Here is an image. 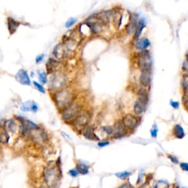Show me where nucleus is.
<instances>
[{"label":"nucleus","mask_w":188,"mask_h":188,"mask_svg":"<svg viewBox=\"0 0 188 188\" xmlns=\"http://www.w3.org/2000/svg\"><path fill=\"white\" fill-rule=\"evenodd\" d=\"M52 101L58 111L63 112L76 101V94L71 87H65L62 90L52 93Z\"/></svg>","instance_id":"nucleus-1"},{"label":"nucleus","mask_w":188,"mask_h":188,"mask_svg":"<svg viewBox=\"0 0 188 188\" xmlns=\"http://www.w3.org/2000/svg\"><path fill=\"white\" fill-rule=\"evenodd\" d=\"M65 84H66V78L65 74L62 72H57L55 74H53L51 77L49 85V90H52L53 93L62 90L65 88Z\"/></svg>","instance_id":"nucleus-2"},{"label":"nucleus","mask_w":188,"mask_h":188,"mask_svg":"<svg viewBox=\"0 0 188 188\" xmlns=\"http://www.w3.org/2000/svg\"><path fill=\"white\" fill-rule=\"evenodd\" d=\"M137 64L141 72L151 71L152 60L150 53L148 50L142 51L137 54Z\"/></svg>","instance_id":"nucleus-3"},{"label":"nucleus","mask_w":188,"mask_h":188,"mask_svg":"<svg viewBox=\"0 0 188 188\" xmlns=\"http://www.w3.org/2000/svg\"><path fill=\"white\" fill-rule=\"evenodd\" d=\"M91 115L90 112L87 110H82L71 123H73V126H74L77 129L84 131V129L88 127Z\"/></svg>","instance_id":"nucleus-4"},{"label":"nucleus","mask_w":188,"mask_h":188,"mask_svg":"<svg viewBox=\"0 0 188 188\" xmlns=\"http://www.w3.org/2000/svg\"><path fill=\"white\" fill-rule=\"evenodd\" d=\"M82 106L79 105L78 102L75 101L72 105L69 106L68 108H66L61 113V116L63 120H64L65 122H72L76 116L81 112Z\"/></svg>","instance_id":"nucleus-5"},{"label":"nucleus","mask_w":188,"mask_h":188,"mask_svg":"<svg viewBox=\"0 0 188 188\" xmlns=\"http://www.w3.org/2000/svg\"><path fill=\"white\" fill-rule=\"evenodd\" d=\"M122 123L128 131H134L140 123V118L133 114H127L121 119Z\"/></svg>","instance_id":"nucleus-6"},{"label":"nucleus","mask_w":188,"mask_h":188,"mask_svg":"<svg viewBox=\"0 0 188 188\" xmlns=\"http://www.w3.org/2000/svg\"><path fill=\"white\" fill-rule=\"evenodd\" d=\"M46 183L49 187H54L58 181V173L55 167L46 168L43 172Z\"/></svg>","instance_id":"nucleus-7"},{"label":"nucleus","mask_w":188,"mask_h":188,"mask_svg":"<svg viewBox=\"0 0 188 188\" xmlns=\"http://www.w3.org/2000/svg\"><path fill=\"white\" fill-rule=\"evenodd\" d=\"M52 54L56 60H63L68 54V50L63 42L57 43L53 49Z\"/></svg>","instance_id":"nucleus-8"},{"label":"nucleus","mask_w":188,"mask_h":188,"mask_svg":"<svg viewBox=\"0 0 188 188\" xmlns=\"http://www.w3.org/2000/svg\"><path fill=\"white\" fill-rule=\"evenodd\" d=\"M113 127H114L115 132L114 135H112V138L119 139V138H123V137L126 136L128 134V130L125 128L121 120H117L116 123H115L114 126H113Z\"/></svg>","instance_id":"nucleus-9"},{"label":"nucleus","mask_w":188,"mask_h":188,"mask_svg":"<svg viewBox=\"0 0 188 188\" xmlns=\"http://www.w3.org/2000/svg\"><path fill=\"white\" fill-rule=\"evenodd\" d=\"M15 79L18 83L23 85H27V86H30L31 85V80L29 76L28 73L26 70L21 68L16 74Z\"/></svg>","instance_id":"nucleus-10"},{"label":"nucleus","mask_w":188,"mask_h":188,"mask_svg":"<svg viewBox=\"0 0 188 188\" xmlns=\"http://www.w3.org/2000/svg\"><path fill=\"white\" fill-rule=\"evenodd\" d=\"M60 65H60L59 60L49 58L46 65L47 74H55L57 72H59Z\"/></svg>","instance_id":"nucleus-11"},{"label":"nucleus","mask_w":188,"mask_h":188,"mask_svg":"<svg viewBox=\"0 0 188 188\" xmlns=\"http://www.w3.org/2000/svg\"><path fill=\"white\" fill-rule=\"evenodd\" d=\"M138 18V14L137 13H133L130 16L129 22L128 23V24L127 25V28H126L128 34L131 35L132 33H135V32L138 22H139Z\"/></svg>","instance_id":"nucleus-12"},{"label":"nucleus","mask_w":188,"mask_h":188,"mask_svg":"<svg viewBox=\"0 0 188 188\" xmlns=\"http://www.w3.org/2000/svg\"><path fill=\"white\" fill-rule=\"evenodd\" d=\"M20 109L22 112H29L31 111L32 112H36L38 110V105L35 101L29 100L22 103L20 107Z\"/></svg>","instance_id":"nucleus-13"},{"label":"nucleus","mask_w":188,"mask_h":188,"mask_svg":"<svg viewBox=\"0 0 188 188\" xmlns=\"http://www.w3.org/2000/svg\"><path fill=\"white\" fill-rule=\"evenodd\" d=\"M151 71H143L140 75V83L143 87H147L150 85L151 81Z\"/></svg>","instance_id":"nucleus-14"},{"label":"nucleus","mask_w":188,"mask_h":188,"mask_svg":"<svg viewBox=\"0 0 188 188\" xmlns=\"http://www.w3.org/2000/svg\"><path fill=\"white\" fill-rule=\"evenodd\" d=\"M146 105L141 100L138 98L135 101L134 106H133V111H134L135 115L137 116H139L140 115L143 114L146 110Z\"/></svg>","instance_id":"nucleus-15"},{"label":"nucleus","mask_w":188,"mask_h":188,"mask_svg":"<svg viewBox=\"0 0 188 188\" xmlns=\"http://www.w3.org/2000/svg\"><path fill=\"white\" fill-rule=\"evenodd\" d=\"M150 45H151L150 41H149V40L146 37L139 38V39L137 40L135 43L136 49H138V50L141 51V52L142 51L146 50Z\"/></svg>","instance_id":"nucleus-16"},{"label":"nucleus","mask_w":188,"mask_h":188,"mask_svg":"<svg viewBox=\"0 0 188 188\" xmlns=\"http://www.w3.org/2000/svg\"><path fill=\"white\" fill-rule=\"evenodd\" d=\"M2 127H4L8 132L15 133L18 130V125L13 119L5 120V123H2Z\"/></svg>","instance_id":"nucleus-17"},{"label":"nucleus","mask_w":188,"mask_h":188,"mask_svg":"<svg viewBox=\"0 0 188 188\" xmlns=\"http://www.w3.org/2000/svg\"><path fill=\"white\" fill-rule=\"evenodd\" d=\"M7 23H8V29L9 32H10V35L15 33L16 30H17L18 27L21 24V23H20L19 21H16L13 18L11 17H8V19H7Z\"/></svg>","instance_id":"nucleus-18"},{"label":"nucleus","mask_w":188,"mask_h":188,"mask_svg":"<svg viewBox=\"0 0 188 188\" xmlns=\"http://www.w3.org/2000/svg\"><path fill=\"white\" fill-rule=\"evenodd\" d=\"M83 136L85 137L87 140H99V138H98L97 135L95 134L94 129L91 126H88V127H87L86 128L84 129Z\"/></svg>","instance_id":"nucleus-19"},{"label":"nucleus","mask_w":188,"mask_h":188,"mask_svg":"<svg viewBox=\"0 0 188 188\" xmlns=\"http://www.w3.org/2000/svg\"><path fill=\"white\" fill-rule=\"evenodd\" d=\"M146 26V19L144 18H142L139 20V22H138V27H137L135 32L134 33V38L135 39H139L140 35H141L142 32H143V29L145 28Z\"/></svg>","instance_id":"nucleus-20"},{"label":"nucleus","mask_w":188,"mask_h":188,"mask_svg":"<svg viewBox=\"0 0 188 188\" xmlns=\"http://www.w3.org/2000/svg\"><path fill=\"white\" fill-rule=\"evenodd\" d=\"M76 169L78 173L83 175L87 174L89 172V166L83 162H80L76 165Z\"/></svg>","instance_id":"nucleus-21"},{"label":"nucleus","mask_w":188,"mask_h":188,"mask_svg":"<svg viewBox=\"0 0 188 188\" xmlns=\"http://www.w3.org/2000/svg\"><path fill=\"white\" fill-rule=\"evenodd\" d=\"M173 135L176 138L179 139H182L184 137V129L182 127V126L179 124H176L175 125L174 128H173Z\"/></svg>","instance_id":"nucleus-22"},{"label":"nucleus","mask_w":188,"mask_h":188,"mask_svg":"<svg viewBox=\"0 0 188 188\" xmlns=\"http://www.w3.org/2000/svg\"><path fill=\"white\" fill-rule=\"evenodd\" d=\"M0 140H1L2 143L4 144L8 143L9 140H10V135H8V132L2 127L1 133H0Z\"/></svg>","instance_id":"nucleus-23"},{"label":"nucleus","mask_w":188,"mask_h":188,"mask_svg":"<svg viewBox=\"0 0 188 188\" xmlns=\"http://www.w3.org/2000/svg\"><path fill=\"white\" fill-rule=\"evenodd\" d=\"M38 79L43 85H45L47 83V74L42 70H38L37 72Z\"/></svg>","instance_id":"nucleus-24"},{"label":"nucleus","mask_w":188,"mask_h":188,"mask_svg":"<svg viewBox=\"0 0 188 188\" xmlns=\"http://www.w3.org/2000/svg\"><path fill=\"white\" fill-rule=\"evenodd\" d=\"M181 83H182V87L183 88L184 92L185 94H188V75L187 74H184L182 76V81H181Z\"/></svg>","instance_id":"nucleus-25"},{"label":"nucleus","mask_w":188,"mask_h":188,"mask_svg":"<svg viewBox=\"0 0 188 188\" xmlns=\"http://www.w3.org/2000/svg\"><path fill=\"white\" fill-rule=\"evenodd\" d=\"M154 188H170V184L166 180H159L154 184Z\"/></svg>","instance_id":"nucleus-26"},{"label":"nucleus","mask_w":188,"mask_h":188,"mask_svg":"<svg viewBox=\"0 0 188 188\" xmlns=\"http://www.w3.org/2000/svg\"><path fill=\"white\" fill-rule=\"evenodd\" d=\"M101 130L103 131V132H105L108 136L113 135H114V132H115L114 127H112V126H109V125L104 126V127H102Z\"/></svg>","instance_id":"nucleus-27"},{"label":"nucleus","mask_w":188,"mask_h":188,"mask_svg":"<svg viewBox=\"0 0 188 188\" xmlns=\"http://www.w3.org/2000/svg\"><path fill=\"white\" fill-rule=\"evenodd\" d=\"M76 22H77V19H76V18H74V17L69 18L65 24V28H67V29L70 28V27H72L73 25L75 24Z\"/></svg>","instance_id":"nucleus-28"},{"label":"nucleus","mask_w":188,"mask_h":188,"mask_svg":"<svg viewBox=\"0 0 188 188\" xmlns=\"http://www.w3.org/2000/svg\"><path fill=\"white\" fill-rule=\"evenodd\" d=\"M32 84H33V85L35 86V87L36 90L39 91V92H41V94H46V90H45L44 87H43L41 84L38 83V82H36V81L32 82Z\"/></svg>","instance_id":"nucleus-29"},{"label":"nucleus","mask_w":188,"mask_h":188,"mask_svg":"<svg viewBox=\"0 0 188 188\" xmlns=\"http://www.w3.org/2000/svg\"><path fill=\"white\" fill-rule=\"evenodd\" d=\"M131 173L128 172V171H123V172L116 173V176L118 177V178L120 179H127V177H129Z\"/></svg>","instance_id":"nucleus-30"},{"label":"nucleus","mask_w":188,"mask_h":188,"mask_svg":"<svg viewBox=\"0 0 188 188\" xmlns=\"http://www.w3.org/2000/svg\"><path fill=\"white\" fill-rule=\"evenodd\" d=\"M158 127L156 123H154V125L152 126V127H151V130H150V133H151V135L152 138H156L157 137V133H158Z\"/></svg>","instance_id":"nucleus-31"},{"label":"nucleus","mask_w":188,"mask_h":188,"mask_svg":"<svg viewBox=\"0 0 188 188\" xmlns=\"http://www.w3.org/2000/svg\"><path fill=\"white\" fill-rule=\"evenodd\" d=\"M45 54H40L35 57V63L38 64V63H41L42 61L43 60V58H44Z\"/></svg>","instance_id":"nucleus-32"},{"label":"nucleus","mask_w":188,"mask_h":188,"mask_svg":"<svg viewBox=\"0 0 188 188\" xmlns=\"http://www.w3.org/2000/svg\"><path fill=\"white\" fill-rule=\"evenodd\" d=\"M109 144V142L108 140H102V141H99L97 143L98 146L100 148H104L105 146H108Z\"/></svg>","instance_id":"nucleus-33"},{"label":"nucleus","mask_w":188,"mask_h":188,"mask_svg":"<svg viewBox=\"0 0 188 188\" xmlns=\"http://www.w3.org/2000/svg\"><path fill=\"white\" fill-rule=\"evenodd\" d=\"M168 158L170 159V160H171V161L173 163H174V164H179V163L178 158H177L176 156H173V155L169 154V155H168Z\"/></svg>","instance_id":"nucleus-34"},{"label":"nucleus","mask_w":188,"mask_h":188,"mask_svg":"<svg viewBox=\"0 0 188 188\" xmlns=\"http://www.w3.org/2000/svg\"><path fill=\"white\" fill-rule=\"evenodd\" d=\"M179 166L182 171L188 172V163L187 162H181V163H179Z\"/></svg>","instance_id":"nucleus-35"},{"label":"nucleus","mask_w":188,"mask_h":188,"mask_svg":"<svg viewBox=\"0 0 188 188\" xmlns=\"http://www.w3.org/2000/svg\"><path fill=\"white\" fill-rule=\"evenodd\" d=\"M68 173L71 175V176L73 177H76L78 176V174H79V173H78V171H76V169H72L70 170V171H68Z\"/></svg>","instance_id":"nucleus-36"},{"label":"nucleus","mask_w":188,"mask_h":188,"mask_svg":"<svg viewBox=\"0 0 188 188\" xmlns=\"http://www.w3.org/2000/svg\"><path fill=\"white\" fill-rule=\"evenodd\" d=\"M184 99V107L187 108V109L188 110V95L186 94V96H184L183 98Z\"/></svg>","instance_id":"nucleus-37"},{"label":"nucleus","mask_w":188,"mask_h":188,"mask_svg":"<svg viewBox=\"0 0 188 188\" xmlns=\"http://www.w3.org/2000/svg\"><path fill=\"white\" fill-rule=\"evenodd\" d=\"M182 68H183V70L184 71V72L188 73V60H186V61L184 62Z\"/></svg>","instance_id":"nucleus-38"},{"label":"nucleus","mask_w":188,"mask_h":188,"mask_svg":"<svg viewBox=\"0 0 188 188\" xmlns=\"http://www.w3.org/2000/svg\"><path fill=\"white\" fill-rule=\"evenodd\" d=\"M171 105L172 106L173 108L176 109V108H178L179 106V102H177V101H171Z\"/></svg>","instance_id":"nucleus-39"},{"label":"nucleus","mask_w":188,"mask_h":188,"mask_svg":"<svg viewBox=\"0 0 188 188\" xmlns=\"http://www.w3.org/2000/svg\"><path fill=\"white\" fill-rule=\"evenodd\" d=\"M120 188H132L130 186H128V184H122V186Z\"/></svg>","instance_id":"nucleus-40"},{"label":"nucleus","mask_w":188,"mask_h":188,"mask_svg":"<svg viewBox=\"0 0 188 188\" xmlns=\"http://www.w3.org/2000/svg\"><path fill=\"white\" fill-rule=\"evenodd\" d=\"M61 133H62V135H63V136L64 137V138L65 137V138H68V139H71V138H70V137H69V136L68 135L66 134V133H65V132H62Z\"/></svg>","instance_id":"nucleus-41"},{"label":"nucleus","mask_w":188,"mask_h":188,"mask_svg":"<svg viewBox=\"0 0 188 188\" xmlns=\"http://www.w3.org/2000/svg\"><path fill=\"white\" fill-rule=\"evenodd\" d=\"M182 188H187V187H182Z\"/></svg>","instance_id":"nucleus-42"},{"label":"nucleus","mask_w":188,"mask_h":188,"mask_svg":"<svg viewBox=\"0 0 188 188\" xmlns=\"http://www.w3.org/2000/svg\"><path fill=\"white\" fill-rule=\"evenodd\" d=\"M187 59H188V54H187Z\"/></svg>","instance_id":"nucleus-43"}]
</instances>
